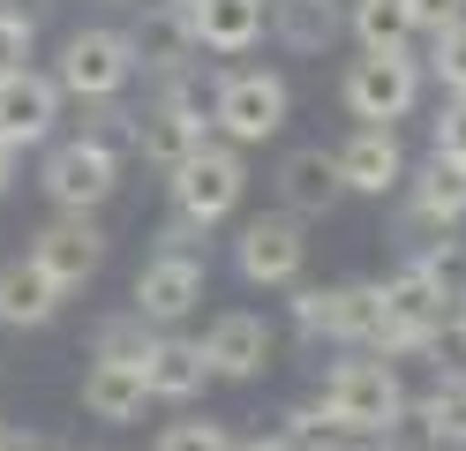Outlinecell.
I'll return each mask as SVG.
<instances>
[{
	"mask_svg": "<svg viewBox=\"0 0 466 451\" xmlns=\"http://www.w3.org/2000/svg\"><path fill=\"white\" fill-rule=\"evenodd\" d=\"M316 406H324L346 436H361V444H376V451H384V444L406 429V414H414L399 361H391V354H369V346H354L346 361H331V369H324Z\"/></svg>",
	"mask_w": 466,
	"mask_h": 451,
	"instance_id": "6da1fadb",
	"label": "cell"
},
{
	"mask_svg": "<svg viewBox=\"0 0 466 451\" xmlns=\"http://www.w3.org/2000/svg\"><path fill=\"white\" fill-rule=\"evenodd\" d=\"M286 120H294V83L279 68H226L211 83V136L233 150H256L271 143Z\"/></svg>",
	"mask_w": 466,
	"mask_h": 451,
	"instance_id": "7a4b0ae2",
	"label": "cell"
},
{
	"mask_svg": "<svg viewBox=\"0 0 466 451\" xmlns=\"http://www.w3.org/2000/svg\"><path fill=\"white\" fill-rule=\"evenodd\" d=\"M166 196H173V219L196 226V233H218L233 210H241L248 196V150H233V143H203L196 159H181L166 173Z\"/></svg>",
	"mask_w": 466,
	"mask_h": 451,
	"instance_id": "3957f363",
	"label": "cell"
},
{
	"mask_svg": "<svg viewBox=\"0 0 466 451\" xmlns=\"http://www.w3.org/2000/svg\"><path fill=\"white\" fill-rule=\"evenodd\" d=\"M53 83H61V98H76V106L121 98V90L136 83V46H128V30H113V23L68 30V38H61V60H53Z\"/></svg>",
	"mask_w": 466,
	"mask_h": 451,
	"instance_id": "277c9868",
	"label": "cell"
},
{
	"mask_svg": "<svg viewBox=\"0 0 466 451\" xmlns=\"http://www.w3.org/2000/svg\"><path fill=\"white\" fill-rule=\"evenodd\" d=\"M38 189L53 210H83V219H98L121 189V150L113 143H91V136H53L46 159H38Z\"/></svg>",
	"mask_w": 466,
	"mask_h": 451,
	"instance_id": "5b68a950",
	"label": "cell"
},
{
	"mask_svg": "<svg viewBox=\"0 0 466 451\" xmlns=\"http://www.w3.org/2000/svg\"><path fill=\"white\" fill-rule=\"evenodd\" d=\"M233 271H241V286H256V293H294L301 271H309V226L294 210L241 219L233 226Z\"/></svg>",
	"mask_w": 466,
	"mask_h": 451,
	"instance_id": "8992f818",
	"label": "cell"
},
{
	"mask_svg": "<svg viewBox=\"0 0 466 451\" xmlns=\"http://www.w3.org/2000/svg\"><path fill=\"white\" fill-rule=\"evenodd\" d=\"M384 323V286L376 279H339V286H294V331L331 346H376Z\"/></svg>",
	"mask_w": 466,
	"mask_h": 451,
	"instance_id": "52a82bcc",
	"label": "cell"
},
{
	"mask_svg": "<svg viewBox=\"0 0 466 451\" xmlns=\"http://www.w3.org/2000/svg\"><path fill=\"white\" fill-rule=\"evenodd\" d=\"M421 60L414 53H354L339 76V98L354 120H376V128H399L406 113L421 106Z\"/></svg>",
	"mask_w": 466,
	"mask_h": 451,
	"instance_id": "ba28073f",
	"label": "cell"
},
{
	"mask_svg": "<svg viewBox=\"0 0 466 451\" xmlns=\"http://www.w3.org/2000/svg\"><path fill=\"white\" fill-rule=\"evenodd\" d=\"M444 323H451V301L436 293L414 263H399L391 279H384V323H376V346L369 354L414 361V354H429L436 339H444Z\"/></svg>",
	"mask_w": 466,
	"mask_h": 451,
	"instance_id": "9c48e42d",
	"label": "cell"
},
{
	"mask_svg": "<svg viewBox=\"0 0 466 451\" xmlns=\"http://www.w3.org/2000/svg\"><path fill=\"white\" fill-rule=\"evenodd\" d=\"M203 286H211V263L203 256H173V249H151L128 286V309L151 323V331H173L203 309Z\"/></svg>",
	"mask_w": 466,
	"mask_h": 451,
	"instance_id": "30bf717a",
	"label": "cell"
},
{
	"mask_svg": "<svg viewBox=\"0 0 466 451\" xmlns=\"http://www.w3.org/2000/svg\"><path fill=\"white\" fill-rule=\"evenodd\" d=\"M196 346H203V361H211V384H264L271 361H279V331L256 309H218L211 323H203Z\"/></svg>",
	"mask_w": 466,
	"mask_h": 451,
	"instance_id": "8fae6325",
	"label": "cell"
},
{
	"mask_svg": "<svg viewBox=\"0 0 466 451\" xmlns=\"http://www.w3.org/2000/svg\"><path fill=\"white\" fill-rule=\"evenodd\" d=\"M23 256H31L61 293H83L106 271V226L83 219V210H53V219L31 233V249H23Z\"/></svg>",
	"mask_w": 466,
	"mask_h": 451,
	"instance_id": "7c38bea8",
	"label": "cell"
},
{
	"mask_svg": "<svg viewBox=\"0 0 466 451\" xmlns=\"http://www.w3.org/2000/svg\"><path fill=\"white\" fill-rule=\"evenodd\" d=\"M61 83L53 68H23V76H0V143L8 150H38L61 136Z\"/></svg>",
	"mask_w": 466,
	"mask_h": 451,
	"instance_id": "4fadbf2b",
	"label": "cell"
},
{
	"mask_svg": "<svg viewBox=\"0 0 466 451\" xmlns=\"http://www.w3.org/2000/svg\"><path fill=\"white\" fill-rule=\"evenodd\" d=\"M271 189H279V210H294V219H331V210L346 203V180H339V159L324 143H301V150H286L279 173H271Z\"/></svg>",
	"mask_w": 466,
	"mask_h": 451,
	"instance_id": "5bb4252c",
	"label": "cell"
},
{
	"mask_svg": "<svg viewBox=\"0 0 466 451\" xmlns=\"http://www.w3.org/2000/svg\"><path fill=\"white\" fill-rule=\"evenodd\" d=\"M331 159H339L346 196H391V189H406V143H399V128L354 120V136H346Z\"/></svg>",
	"mask_w": 466,
	"mask_h": 451,
	"instance_id": "9a60e30c",
	"label": "cell"
},
{
	"mask_svg": "<svg viewBox=\"0 0 466 451\" xmlns=\"http://www.w3.org/2000/svg\"><path fill=\"white\" fill-rule=\"evenodd\" d=\"M406 226L414 233H459L466 226V166H451V159H429L421 166H406Z\"/></svg>",
	"mask_w": 466,
	"mask_h": 451,
	"instance_id": "2e32d148",
	"label": "cell"
},
{
	"mask_svg": "<svg viewBox=\"0 0 466 451\" xmlns=\"http://www.w3.org/2000/svg\"><path fill=\"white\" fill-rule=\"evenodd\" d=\"M128 46H136V68H151V76H181V68H196V53H203L188 8H173V0H136Z\"/></svg>",
	"mask_w": 466,
	"mask_h": 451,
	"instance_id": "e0dca14e",
	"label": "cell"
},
{
	"mask_svg": "<svg viewBox=\"0 0 466 451\" xmlns=\"http://www.w3.org/2000/svg\"><path fill=\"white\" fill-rule=\"evenodd\" d=\"M196 23V46L218 53V60H241L264 46V23H271V0H196L188 8Z\"/></svg>",
	"mask_w": 466,
	"mask_h": 451,
	"instance_id": "ac0fdd59",
	"label": "cell"
},
{
	"mask_svg": "<svg viewBox=\"0 0 466 451\" xmlns=\"http://www.w3.org/2000/svg\"><path fill=\"white\" fill-rule=\"evenodd\" d=\"M143 406H151V384H143V361H98L83 369V414L106 421V429H128V421H143Z\"/></svg>",
	"mask_w": 466,
	"mask_h": 451,
	"instance_id": "d6986e66",
	"label": "cell"
},
{
	"mask_svg": "<svg viewBox=\"0 0 466 451\" xmlns=\"http://www.w3.org/2000/svg\"><path fill=\"white\" fill-rule=\"evenodd\" d=\"M143 384H151L158 406H188V399H203V384H211V361H203L196 339H181V331H158L151 354H143Z\"/></svg>",
	"mask_w": 466,
	"mask_h": 451,
	"instance_id": "ffe728a7",
	"label": "cell"
},
{
	"mask_svg": "<svg viewBox=\"0 0 466 451\" xmlns=\"http://www.w3.org/2000/svg\"><path fill=\"white\" fill-rule=\"evenodd\" d=\"M264 38H279L286 53H331L346 38V0H271V23H264Z\"/></svg>",
	"mask_w": 466,
	"mask_h": 451,
	"instance_id": "44dd1931",
	"label": "cell"
},
{
	"mask_svg": "<svg viewBox=\"0 0 466 451\" xmlns=\"http://www.w3.org/2000/svg\"><path fill=\"white\" fill-rule=\"evenodd\" d=\"M61 286L46 279V271L31 256H8L0 263V331H46L53 316H61Z\"/></svg>",
	"mask_w": 466,
	"mask_h": 451,
	"instance_id": "7402d4cb",
	"label": "cell"
},
{
	"mask_svg": "<svg viewBox=\"0 0 466 451\" xmlns=\"http://www.w3.org/2000/svg\"><path fill=\"white\" fill-rule=\"evenodd\" d=\"M346 38L354 53H414V8L406 0H346Z\"/></svg>",
	"mask_w": 466,
	"mask_h": 451,
	"instance_id": "603a6c76",
	"label": "cell"
},
{
	"mask_svg": "<svg viewBox=\"0 0 466 451\" xmlns=\"http://www.w3.org/2000/svg\"><path fill=\"white\" fill-rule=\"evenodd\" d=\"M421 429V444H436V451H466V369L459 376H436L421 399H414V414H406Z\"/></svg>",
	"mask_w": 466,
	"mask_h": 451,
	"instance_id": "cb8c5ba5",
	"label": "cell"
},
{
	"mask_svg": "<svg viewBox=\"0 0 466 451\" xmlns=\"http://www.w3.org/2000/svg\"><path fill=\"white\" fill-rule=\"evenodd\" d=\"M414 271H421V279H429L436 293L451 301V309L466 301V241H451V233H436V241H421V249H414Z\"/></svg>",
	"mask_w": 466,
	"mask_h": 451,
	"instance_id": "d4e9b609",
	"label": "cell"
},
{
	"mask_svg": "<svg viewBox=\"0 0 466 451\" xmlns=\"http://www.w3.org/2000/svg\"><path fill=\"white\" fill-rule=\"evenodd\" d=\"M279 436L294 444V451H376V444H361V436H346V429H339V421L316 406V399L286 414V429H279Z\"/></svg>",
	"mask_w": 466,
	"mask_h": 451,
	"instance_id": "484cf974",
	"label": "cell"
},
{
	"mask_svg": "<svg viewBox=\"0 0 466 451\" xmlns=\"http://www.w3.org/2000/svg\"><path fill=\"white\" fill-rule=\"evenodd\" d=\"M151 339H158V331L143 323L136 309H121V316H106V323L91 331V354H98V361H143V354H151Z\"/></svg>",
	"mask_w": 466,
	"mask_h": 451,
	"instance_id": "4316f807",
	"label": "cell"
},
{
	"mask_svg": "<svg viewBox=\"0 0 466 451\" xmlns=\"http://www.w3.org/2000/svg\"><path fill=\"white\" fill-rule=\"evenodd\" d=\"M421 76H436L451 98H466V15H459L451 30H436V38H429V68H421Z\"/></svg>",
	"mask_w": 466,
	"mask_h": 451,
	"instance_id": "83f0119b",
	"label": "cell"
},
{
	"mask_svg": "<svg viewBox=\"0 0 466 451\" xmlns=\"http://www.w3.org/2000/svg\"><path fill=\"white\" fill-rule=\"evenodd\" d=\"M151 451H233V429H226V421H211V414H203V421L188 414V421H166Z\"/></svg>",
	"mask_w": 466,
	"mask_h": 451,
	"instance_id": "f1b7e54d",
	"label": "cell"
},
{
	"mask_svg": "<svg viewBox=\"0 0 466 451\" xmlns=\"http://www.w3.org/2000/svg\"><path fill=\"white\" fill-rule=\"evenodd\" d=\"M31 46H38V23L15 15V8H0V76H23V68H31Z\"/></svg>",
	"mask_w": 466,
	"mask_h": 451,
	"instance_id": "f546056e",
	"label": "cell"
},
{
	"mask_svg": "<svg viewBox=\"0 0 466 451\" xmlns=\"http://www.w3.org/2000/svg\"><path fill=\"white\" fill-rule=\"evenodd\" d=\"M436 159H451V166H466V98H444V113H436Z\"/></svg>",
	"mask_w": 466,
	"mask_h": 451,
	"instance_id": "4dcf8cb0",
	"label": "cell"
},
{
	"mask_svg": "<svg viewBox=\"0 0 466 451\" xmlns=\"http://www.w3.org/2000/svg\"><path fill=\"white\" fill-rule=\"evenodd\" d=\"M406 8H414V30L436 38V30H451V23L466 15V0H406Z\"/></svg>",
	"mask_w": 466,
	"mask_h": 451,
	"instance_id": "1f68e13d",
	"label": "cell"
},
{
	"mask_svg": "<svg viewBox=\"0 0 466 451\" xmlns=\"http://www.w3.org/2000/svg\"><path fill=\"white\" fill-rule=\"evenodd\" d=\"M0 451H68V444H53V436H38V429H23V436L8 429V444H0Z\"/></svg>",
	"mask_w": 466,
	"mask_h": 451,
	"instance_id": "d6a6232c",
	"label": "cell"
},
{
	"mask_svg": "<svg viewBox=\"0 0 466 451\" xmlns=\"http://www.w3.org/2000/svg\"><path fill=\"white\" fill-rule=\"evenodd\" d=\"M233 451H294V444H286V436L271 429V436H233Z\"/></svg>",
	"mask_w": 466,
	"mask_h": 451,
	"instance_id": "836d02e7",
	"label": "cell"
},
{
	"mask_svg": "<svg viewBox=\"0 0 466 451\" xmlns=\"http://www.w3.org/2000/svg\"><path fill=\"white\" fill-rule=\"evenodd\" d=\"M15 159H23V150H8V143H0V196L15 189Z\"/></svg>",
	"mask_w": 466,
	"mask_h": 451,
	"instance_id": "e575fe53",
	"label": "cell"
},
{
	"mask_svg": "<svg viewBox=\"0 0 466 451\" xmlns=\"http://www.w3.org/2000/svg\"><path fill=\"white\" fill-rule=\"evenodd\" d=\"M451 331H459V346H466V301H459V309H451Z\"/></svg>",
	"mask_w": 466,
	"mask_h": 451,
	"instance_id": "d590c367",
	"label": "cell"
},
{
	"mask_svg": "<svg viewBox=\"0 0 466 451\" xmlns=\"http://www.w3.org/2000/svg\"><path fill=\"white\" fill-rule=\"evenodd\" d=\"M384 451H436V444H384Z\"/></svg>",
	"mask_w": 466,
	"mask_h": 451,
	"instance_id": "8d00e7d4",
	"label": "cell"
},
{
	"mask_svg": "<svg viewBox=\"0 0 466 451\" xmlns=\"http://www.w3.org/2000/svg\"><path fill=\"white\" fill-rule=\"evenodd\" d=\"M0 444H8V414H0Z\"/></svg>",
	"mask_w": 466,
	"mask_h": 451,
	"instance_id": "74e56055",
	"label": "cell"
},
{
	"mask_svg": "<svg viewBox=\"0 0 466 451\" xmlns=\"http://www.w3.org/2000/svg\"><path fill=\"white\" fill-rule=\"evenodd\" d=\"M173 8H196V0H173Z\"/></svg>",
	"mask_w": 466,
	"mask_h": 451,
	"instance_id": "f35d334b",
	"label": "cell"
},
{
	"mask_svg": "<svg viewBox=\"0 0 466 451\" xmlns=\"http://www.w3.org/2000/svg\"><path fill=\"white\" fill-rule=\"evenodd\" d=\"M0 8H8V0H0Z\"/></svg>",
	"mask_w": 466,
	"mask_h": 451,
	"instance_id": "ab89813d",
	"label": "cell"
}]
</instances>
